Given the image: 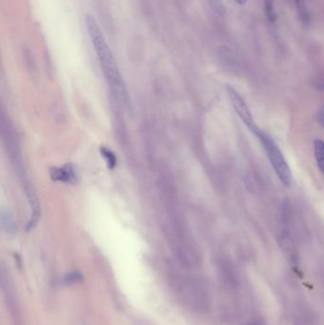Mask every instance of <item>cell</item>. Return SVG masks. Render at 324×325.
Segmentation results:
<instances>
[{"instance_id":"obj_1","label":"cell","mask_w":324,"mask_h":325,"mask_svg":"<svg viewBox=\"0 0 324 325\" xmlns=\"http://www.w3.org/2000/svg\"><path fill=\"white\" fill-rule=\"evenodd\" d=\"M86 26L93 43L94 50L96 51L99 62L101 64L107 83L110 84L117 96H119L122 99L127 98L125 84L121 77L120 71L115 61V58L113 57V52L103 36V33L99 27L98 23L91 14H88L86 16Z\"/></svg>"},{"instance_id":"obj_3","label":"cell","mask_w":324,"mask_h":325,"mask_svg":"<svg viewBox=\"0 0 324 325\" xmlns=\"http://www.w3.org/2000/svg\"><path fill=\"white\" fill-rule=\"evenodd\" d=\"M257 137L263 146V149L267 154L268 159L277 176L279 177L282 184L288 186L292 182V173L281 149L277 146L274 140H272V138L263 133L261 130L257 134Z\"/></svg>"},{"instance_id":"obj_12","label":"cell","mask_w":324,"mask_h":325,"mask_svg":"<svg viewBox=\"0 0 324 325\" xmlns=\"http://www.w3.org/2000/svg\"><path fill=\"white\" fill-rule=\"evenodd\" d=\"M238 4H240V5H244L246 2H247V0H235Z\"/></svg>"},{"instance_id":"obj_9","label":"cell","mask_w":324,"mask_h":325,"mask_svg":"<svg viewBox=\"0 0 324 325\" xmlns=\"http://www.w3.org/2000/svg\"><path fill=\"white\" fill-rule=\"evenodd\" d=\"M210 5L214 13L218 14L219 16H225L226 14V6L222 0H206Z\"/></svg>"},{"instance_id":"obj_10","label":"cell","mask_w":324,"mask_h":325,"mask_svg":"<svg viewBox=\"0 0 324 325\" xmlns=\"http://www.w3.org/2000/svg\"><path fill=\"white\" fill-rule=\"evenodd\" d=\"M101 153H102L103 157L105 158L109 169H110V170H113V168L115 167V165H116V158H115L114 154H113L111 150L104 149V148L101 149Z\"/></svg>"},{"instance_id":"obj_6","label":"cell","mask_w":324,"mask_h":325,"mask_svg":"<svg viewBox=\"0 0 324 325\" xmlns=\"http://www.w3.org/2000/svg\"><path fill=\"white\" fill-rule=\"evenodd\" d=\"M314 150L317 167L324 172V142L321 140H316L314 143Z\"/></svg>"},{"instance_id":"obj_5","label":"cell","mask_w":324,"mask_h":325,"mask_svg":"<svg viewBox=\"0 0 324 325\" xmlns=\"http://www.w3.org/2000/svg\"><path fill=\"white\" fill-rule=\"evenodd\" d=\"M50 175L53 180L60 181L67 184H73L76 181V175L74 173V170L71 166H65L63 168L53 169L50 171Z\"/></svg>"},{"instance_id":"obj_7","label":"cell","mask_w":324,"mask_h":325,"mask_svg":"<svg viewBox=\"0 0 324 325\" xmlns=\"http://www.w3.org/2000/svg\"><path fill=\"white\" fill-rule=\"evenodd\" d=\"M296 3V11L300 16V19L302 20L303 24H308L309 23V14L306 7L305 0H295Z\"/></svg>"},{"instance_id":"obj_4","label":"cell","mask_w":324,"mask_h":325,"mask_svg":"<svg viewBox=\"0 0 324 325\" xmlns=\"http://www.w3.org/2000/svg\"><path fill=\"white\" fill-rule=\"evenodd\" d=\"M227 92H228V96L231 100L233 106L235 109V112L239 115V117L244 122V124L249 128V130L254 135L257 136V134L261 130L259 127H257V125L254 121L253 116L249 111V107L247 106V103L245 102V100L241 98L240 94L235 90H233L232 88H228Z\"/></svg>"},{"instance_id":"obj_11","label":"cell","mask_w":324,"mask_h":325,"mask_svg":"<svg viewBox=\"0 0 324 325\" xmlns=\"http://www.w3.org/2000/svg\"><path fill=\"white\" fill-rule=\"evenodd\" d=\"M247 325H262V323L260 320H256V321H252V322H250V323H248Z\"/></svg>"},{"instance_id":"obj_2","label":"cell","mask_w":324,"mask_h":325,"mask_svg":"<svg viewBox=\"0 0 324 325\" xmlns=\"http://www.w3.org/2000/svg\"><path fill=\"white\" fill-rule=\"evenodd\" d=\"M169 285L178 301L191 310L204 311L208 305V294L198 280L179 273L170 277Z\"/></svg>"},{"instance_id":"obj_8","label":"cell","mask_w":324,"mask_h":325,"mask_svg":"<svg viewBox=\"0 0 324 325\" xmlns=\"http://www.w3.org/2000/svg\"><path fill=\"white\" fill-rule=\"evenodd\" d=\"M264 12L269 22L274 23L277 20L274 0H264Z\"/></svg>"}]
</instances>
